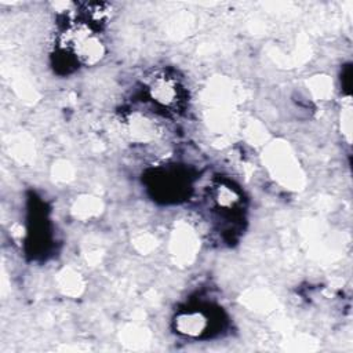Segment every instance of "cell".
I'll use <instances>...</instances> for the list:
<instances>
[{"label":"cell","mask_w":353,"mask_h":353,"mask_svg":"<svg viewBox=\"0 0 353 353\" xmlns=\"http://www.w3.org/2000/svg\"><path fill=\"white\" fill-rule=\"evenodd\" d=\"M152 97L163 106H171L178 101L176 84L168 79H159L152 85Z\"/></svg>","instance_id":"cell-2"},{"label":"cell","mask_w":353,"mask_h":353,"mask_svg":"<svg viewBox=\"0 0 353 353\" xmlns=\"http://www.w3.org/2000/svg\"><path fill=\"white\" fill-rule=\"evenodd\" d=\"M176 327L179 332L190 336H197L204 332V330L208 325L207 317L200 313V312H190V313H183L178 316V320H175Z\"/></svg>","instance_id":"cell-1"}]
</instances>
